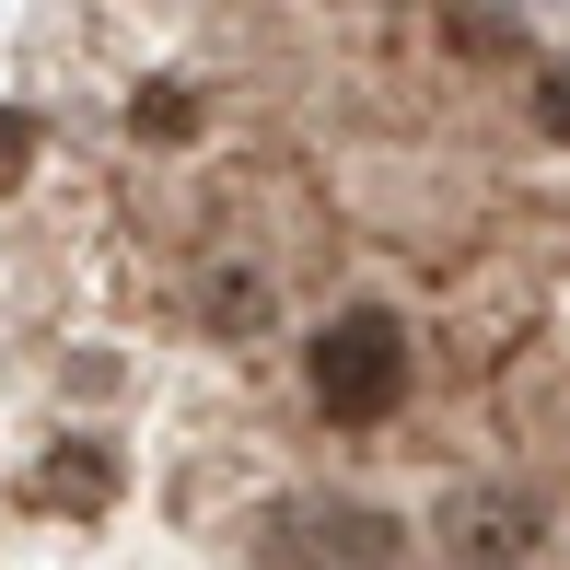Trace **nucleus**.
Instances as JSON below:
<instances>
[{"instance_id": "f257e3e1", "label": "nucleus", "mask_w": 570, "mask_h": 570, "mask_svg": "<svg viewBox=\"0 0 570 570\" xmlns=\"http://www.w3.org/2000/svg\"><path fill=\"white\" fill-rule=\"evenodd\" d=\"M303 384H315V407L338 431H361V420H384V407L407 396V326L396 315H338V326H315V350H303Z\"/></svg>"}, {"instance_id": "f03ea898", "label": "nucleus", "mask_w": 570, "mask_h": 570, "mask_svg": "<svg viewBox=\"0 0 570 570\" xmlns=\"http://www.w3.org/2000/svg\"><path fill=\"white\" fill-rule=\"evenodd\" d=\"M268 559L279 570H384L396 559V524L361 512V501H292L279 535H268Z\"/></svg>"}, {"instance_id": "7ed1b4c3", "label": "nucleus", "mask_w": 570, "mask_h": 570, "mask_svg": "<svg viewBox=\"0 0 570 570\" xmlns=\"http://www.w3.org/2000/svg\"><path fill=\"white\" fill-rule=\"evenodd\" d=\"M443 548H454L465 570H512V559L535 548V501H524V489H454Z\"/></svg>"}, {"instance_id": "20e7f679", "label": "nucleus", "mask_w": 570, "mask_h": 570, "mask_svg": "<svg viewBox=\"0 0 570 570\" xmlns=\"http://www.w3.org/2000/svg\"><path fill=\"white\" fill-rule=\"evenodd\" d=\"M36 501H70V512H82V501H106V454H82V443H70V454H47Z\"/></svg>"}, {"instance_id": "39448f33", "label": "nucleus", "mask_w": 570, "mask_h": 570, "mask_svg": "<svg viewBox=\"0 0 570 570\" xmlns=\"http://www.w3.org/2000/svg\"><path fill=\"white\" fill-rule=\"evenodd\" d=\"M256 315H268V279H256V268H222L210 279V326H256Z\"/></svg>"}, {"instance_id": "423d86ee", "label": "nucleus", "mask_w": 570, "mask_h": 570, "mask_svg": "<svg viewBox=\"0 0 570 570\" xmlns=\"http://www.w3.org/2000/svg\"><path fill=\"white\" fill-rule=\"evenodd\" d=\"M23 164V117H0V175H12Z\"/></svg>"}, {"instance_id": "0eeeda50", "label": "nucleus", "mask_w": 570, "mask_h": 570, "mask_svg": "<svg viewBox=\"0 0 570 570\" xmlns=\"http://www.w3.org/2000/svg\"><path fill=\"white\" fill-rule=\"evenodd\" d=\"M548 128H559V140H570V82H548Z\"/></svg>"}]
</instances>
